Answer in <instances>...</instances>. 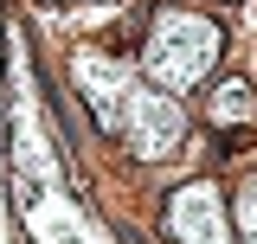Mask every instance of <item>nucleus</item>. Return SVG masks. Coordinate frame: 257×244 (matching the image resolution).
<instances>
[{"label": "nucleus", "instance_id": "obj_5", "mask_svg": "<svg viewBox=\"0 0 257 244\" xmlns=\"http://www.w3.org/2000/svg\"><path fill=\"white\" fill-rule=\"evenodd\" d=\"M231 231H244V244H257V174L238 186V225Z\"/></svg>", "mask_w": 257, "mask_h": 244}, {"label": "nucleus", "instance_id": "obj_4", "mask_svg": "<svg viewBox=\"0 0 257 244\" xmlns=\"http://www.w3.org/2000/svg\"><path fill=\"white\" fill-rule=\"evenodd\" d=\"M212 129H251V116H257V90L244 84V77H231V84H219L212 90Z\"/></svg>", "mask_w": 257, "mask_h": 244}, {"label": "nucleus", "instance_id": "obj_1", "mask_svg": "<svg viewBox=\"0 0 257 244\" xmlns=\"http://www.w3.org/2000/svg\"><path fill=\"white\" fill-rule=\"evenodd\" d=\"M219 45H225V32H219L212 13H199L193 0H167V7H155V20H148L142 71H148V84H155V90L187 96L193 84H206V77H212Z\"/></svg>", "mask_w": 257, "mask_h": 244}, {"label": "nucleus", "instance_id": "obj_2", "mask_svg": "<svg viewBox=\"0 0 257 244\" xmlns=\"http://www.w3.org/2000/svg\"><path fill=\"white\" fill-rule=\"evenodd\" d=\"M109 129H122V142L142 161H167V154L187 142V109H180V96H167V90H155V84L135 77Z\"/></svg>", "mask_w": 257, "mask_h": 244}, {"label": "nucleus", "instance_id": "obj_3", "mask_svg": "<svg viewBox=\"0 0 257 244\" xmlns=\"http://www.w3.org/2000/svg\"><path fill=\"white\" fill-rule=\"evenodd\" d=\"M167 231H174V244H238L225 193L212 180H187L167 193Z\"/></svg>", "mask_w": 257, "mask_h": 244}]
</instances>
